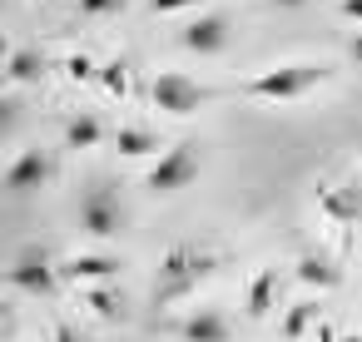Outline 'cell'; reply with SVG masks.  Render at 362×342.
I'll return each mask as SVG.
<instances>
[{
  "mask_svg": "<svg viewBox=\"0 0 362 342\" xmlns=\"http://www.w3.org/2000/svg\"><path fill=\"white\" fill-rule=\"evenodd\" d=\"M293 273H298V283H308V288H337V283H342V268H337V258H332V253H322V248H308V253H298Z\"/></svg>",
  "mask_w": 362,
  "mask_h": 342,
  "instance_id": "12",
  "label": "cell"
},
{
  "mask_svg": "<svg viewBox=\"0 0 362 342\" xmlns=\"http://www.w3.org/2000/svg\"><path fill=\"white\" fill-rule=\"evenodd\" d=\"M100 139H105V124H100V114L80 110V114H70V119H65V149H95Z\"/></svg>",
  "mask_w": 362,
  "mask_h": 342,
  "instance_id": "15",
  "label": "cell"
},
{
  "mask_svg": "<svg viewBox=\"0 0 362 342\" xmlns=\"http://www.w3.org/2000/svg\"><path fill=\"white\" fill-rule=\"evenodd\" d=\"M85 302H90V312H95V317H105V322H110V317H124V293H115L110 283H105V288L95 283V288L85 293Z\"/></svg>",
  "mask_w": 362,
  "mask_h": 342,
  "instance_id": "18",
  "label": "cell"
},
{
  "mask_svg": "<svg viewBox=\"0 0 362 342\" xmlns=\"http://www.w3.org/2000/svg\"><path fill=\"white\" fill-rule=\"evenodd\" d=\"M214 253L209 248H194V243H179L159 258V283H154V297L159 302H174V297H189L209 273H214Z\"/></svg>",
  "mask_w": 362,
  "mask_h": 342,
  "instance_id": "2",
  "label": "cell"
},
{
  "mask_svg": "<svg viewBox=\"0 0 362 342\" xmlns=\"http://www.w3.org/2000/svg\"><path fill=\"white\" fill-rule=\"evenodd\" d=\"M65 75H70L75 85H85V80H100V65H95L90 55H70V60H65Z\"/></svg>",
  "mask_w": 362,
  "mask_h": 342,
  "instance_id": "21",
  "label": "cell"
},
{
  "mask_svg": "<svg viewBox=\"0 0 362 342\" xmlns=\"http://www.w3.org/2000/svg\"><path fill=\"white\" fill-rule=\"evenodd\" d=\"M313 317H317V302H293V312L283 317V337H293V342H298V337H303V327H308Z\"/></svg>",
  "mask_w": 362,
  "mask_h": 342,
  "instance_id": "19",
  "label": "cell"
},
{
  "mask_svg": "<svg viewBox=\"0 0 362 342\" xmlns=\"http://www.w3.org/2000/svg\"><path fill=\"white\" fill-rule=\"evenodd\" d=\"M60 263L40 248V243H25L16 258H11V268H6V283L16 288V293H25V297H50L55 288H60Z\"/></svg>",
  "mask_w": 362,
  "mask_h": 342,
  "instance_id": "3",
  "label": "cell"
},
{
  "mask_svg": "<svg viewBox=\"0 0 362 342\" xmlns=\"http://www.w3.org/2000/svg\"><path fill=\"white\" fill-rule=\"evenodd\" d=\"M273 6H278V11H303L308 0H273Z\"/></svg>",
  "mask_w": 362,
  "mask_h": 342,
  "instance_id": "26",
  "label": "cell"
},
{
  "mask_svg": "<svg viewBox=\"0 0 362 342\" xmlns=\"http://www.w3.org/2000/svg\"><path fill=\"white\" fill-rule=\"evenodd\" d=\"M243 307H248V317H268L278 307V268H258L253 273V283L243 293Z\"/></svg>",
  "mask_w": 362,
  "mask_h": 342,
  "instance_id": "13",
  "label": "cell"
},
{
  "mask_svg": "<svg viewBox=\"0 0 362 342\" xmlns=\"http://www.w3.org/2000/svg\"><path fill=\"white\" fill-rule=\"evenodd\" d=\"M228 16H194L184 30H179V50H189V55H223L228 50Z\"/></svg>",
  "mask_w": 362,
  "mask_h": 342,
  "instance_id": "8",
  "label": "cell"
},
{
  "mask_svg": "<svg viewBox=\"0 0 362 342\" xmlns=\"http://www.w3.org/2000/svg\"><path fill=\"white\" fill-rule=\"evenodd\" d=\"M45 75H50V55H45L40 45H16V50L6 55V85H11V90L40 85Z\"/></svg>",
  "mask_w": 362,
  "mask_h": 342,
  "instance_id": "10",
  "label": "cell"
},
{
  "mask_svg": "<svg viewBox=\"0 0 362 342\" xmlns=\"http://www.w3.org/2000/svg\"><path fill=\"white\" fill-rule=\"evenodd\" d=\"M179 337H184V342H228L233 327H228V317H223L218 307H194V312L179 322Z\"/></svg>",
  "mask_w": 362,
  "mask_h": 342,
  "instance_id": "11",
  "label": "cell"
},
{
  "mask_svg": "<svg viewBox=\"0 0 362 342\" xmlns=\"http://www.w3.org/2000/svg\"><path fill=\"white\" fill-rule=\"evenodd\" d=\"M100 90H105L110 100H124V95L134 90V65H129V60H105V65H100Z\"/></svg>",
  "mask_w": 362,
  "mask_h": 342,
  "instance_id": "17",
  "label": "cell"
},
{
  "mask_svg": "<svg viewBox=\"0 0 362 342\" xmlns=\"http://www.w3.org/2000/svg\"><path fill=\"white\" fill-rule=\"evenodd\" d=\"M50 342H85V337H80L75 327H55V332H50Z\"/></svg>",
  "mask_w": 362,
  "mask_h": 342,
  "instance_id": "25",
  "label": "cell"
},
{
  "mask_svg": "<svg viewBox=\"0 0 362 342\" xmlns=\"http://www.w3.org/2000/svg\"><path fill=\"white\" fill-rule=\"evenodd\" d=\"M60 273H65L70 283L95 288V283H115V278L124 273V258H115V253H75V258L60 263Z\"/></svg>",
  "mask_w": 362,
  "mask_h": 342,
  "instance_id": "9",
  "label": "cell"
},
{
  "mask_svg": "<svg viewBox=\"0 0 362 342\" xmlns=\"http://www.w3.org/2000/svg\"><path fill=\"white\" fill-rule=\"evenodd\" d=\"M194 179H199V144H194V139H179V144H169V149L149 164L144 189H149V194H179V189H189Z\"/></svg>",
  "mask_w": 362,
  "mask_h": 342,
  "instance_id": "4",
  "label": "cell"
},
{
  "mask_svg": "<svg viewBox=\"0 0 362 342\" xmlns=\"http://www.w3.org/2000/svg\"><path fill=\"white\" fill-rule=\"evenodd\" d=\"M317 199H322V208H327L332 218H357V213H362V194H357L352 184H327Z\"/></svg>",
  "mask_w": 362,
  "mask_h": 342,
  "instance_id": "16",
  "label": "cell"
},
{
  "mask_svg": "<svg viewBox=\"0 0 362 342\" xmlns=\"http://www.w3.org/2000/svg\"><path fill=\"white\" fill-rule=\"evenodd\" d=\"M347 60H352V65H357V70H362V30H357V35H352V40H347Z\"/></svg>",
  "mask_w": 362,
  "mask_h": 342,
  "instance_id": "24",
  "label": "cell"
},
{
  "mask_svg": "<svg viewBox=\"0 0 362 342\" xmlns=\"http://www.w3.org/2000/svg\"><path fill=\"white\" fill-rule=\"evenodd\" d=\"M129 6V0H80V16L85 20H110V16H119Z\"/></svg>",
  "mask_w": 362,
  "mask_h": 342,
  "instance_id": "20",
  "label": "cell"
},
{
  "mask_svg": "<svg viewBox=\"0 0 362 342\" xmlns=\"http://www.w3.org/2000/svg\"><path fill=\"white\" fill-rule=\"evenodd\" d=\"M342 342H362V337H342Z\"/></svg>",
  "mask_w": 362,
  "mask_h": 342,
  "instance_id": "27",
  "label": "cell"
},
{
  "mask_svg": "<svg viewBox=\"0 0 362 342\" xmlns=\"http://www.w3.org/2000/svg\"><path fill=\"white\" fill-rule=\"evenodd\" d=\"M75 218H80V228L90 238H119L124 223H129V213H124V204H119V194L110 184H90L80 194V213Z\"/></svg>",
  "mask_w": 362,
  "mask_h": 342,
  "instance_id": "5",
  "label": "cell"
},
{
  "mask_svg": "<svg viewBox=\"0 0 362 342\" xmlns=\"http://www.w3.org/2000/svg\"><path fill=\"white\" fill-rule=\"evenodd\" d=\"M149 100H154V110H159V114L189 119V114H199V110H204L214 95H209L199 80H189V75H179V70H164V75H154Z\"/></svg>",
  "mask_w": 362,
  "mask_h": 342,
  "instance_id": "6",
  "label": "cell"
},
{
  "mask_svg": "<svg viewBox=\"0 0 362 342\" xmlns=\"http://www.w3.org/2000/svg\"><path fill=\"white\" fill-rule=\"evenodd\" d=\"M327 75H332V70L317 65V60H288V65H268V70L248 75V80H243V95H248V100H263V105H283V100L313 95Z\"/></svg>",
  "mask_w": 362,
  "mask_h": 342,
  "instance_id": "1",
  "label": "cell"
},
{
  "mask_svg": "<svg viewBox=\"0 0 362 342\" xmlns=\"http://www.w3.org/2000/svg\"><path fill=\"white\" fill-rule=\"evenodd\" d=\"M337 16H342V20H357V25H362V0H337Z\"/></svg>",
  "mask_w": 362,
  "mask_h": 342,
  "instance_id": "23",
  "label": "cell"
},
{
  "mask_svg": "<svg viewBox=\"0 0 362 342\" xmlns=\"http://www.w3.org/2000/svg\"><path fill=\"white\" fill-rule=\"evenodd\" d=\"M50 179H55V149L30 144V149H21V154L6 164V194H11V199H30V194H40Z\"/></svg>",
  "mask_w": 362,
  "mask_h": 342,
  "instance_id": "7",
  "label": "cell"
},
{
  "mask_svg": "<svg viewBox=\"0 0 362 342\" xmlns=\"http://www.w3.org/2000/svg\"><path fill=\"white\" fill-rule=\"evenodd\" d=\"M115 149L124 154V159H159L164 149H159V134L154 129H139V124H119L115 129Z\"/></svg>",
  "mask_w": 362,
  "mask_h": 342,
  "instance_id": "14",
  "label": "cell"
},
{
  "mask_svg": "<svg viewBox=\"0 0 362 342\" xmlns=\"http://www.w3.org/2000/svg\"><path fill=\"white\" fill-rule=\"evenodd\" d=\"M204 0H149V11L154 16H179V11H199Z\"/></svg>",
  "mask_w": 362,
  "mask_h": 342,
  "instance_id": "22",
  "label": "cell"
}]
</instances>
